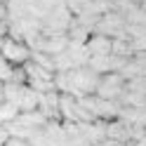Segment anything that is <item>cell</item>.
<instances>
[{
  "mask_svg": "<svg viewBox=\"0 0 146 146\" xmlns=\"http://www.w3.org/2000/svg\"><path fill=\"white\" fill-rule=\"evenodd\" d=\"M102 73H97L92 66H78L71 71H54V87L61 94H73V97H85V94H94Z\"/></svg>",
  "mask_w": 146,
  "mask_h": 146,
  "instance_id": "obj_1",
  "label": "cell"
},
{
  "mask_svg": "<svg viewBox=\"0 0 146 146\" xmlns=\"http://www.w3.org/2000/svg\"><path fill=\"white\" fill-rule=\"evenodd\" d=\"M45 123H47V118L42 115L40 108H35V111H19V115H17L14 120H10L5 127H7V132H10V137L29 141Z\"/></svg>",
  "mask_w": 146,
  "mask_h": 146,
  "instance_id": "obj_2",
  "label": "cell"
},
{
  "mask_svg": "<svg viewBox=\"0 0 146 146\" xmlns=\"http://www.w3.org/2000/svg\"><path fill=\"white\" fill-rule=\"evenodd\" d=\"M90 61V52L83 42H68V47L54 57V71H71L78 66H85Z\"/></svg>",
  "mask_w": 146,
  "mask_h": 146,
  "instance_id": "obj_3",
  "label": "cell"
},
{
  "mask_svg": "<svg viewBox=\"0 0 146 146\" xmlns=\"http://www.w3.org/2000/svg\"><path fill=\"white\" fill-rule=\"evenodd\" d=\"M26 68V85H31L35 92H50V90H57L54 87V71L52 68H45L35 61H26L24 64Z\"/></svg>",
  "mask_w": 146,
  "mask_h": 146,
  "instance_id": "obj_4",
  "label": "cell"
},
{
  "mask_svg": "<svg viewBox=\"0 0 146 146\" xmlns=\"http://www.w3.org/2000/svg\"><path fill=\"white\" fill-rule=\"evenodd\" d=\"M125 14L120 10H115V7H111V10H106L102 17H99V21L94 26L92 33H102V35H108V38H118V35H125Z\"/></svg>",
  "mask_w": 146,
  "mask_h": 146,
  "instance_id": "obj_5",
  "label": "cell"
},
{
  "mask_svg": "<svg viewBox=\"0 0 146 146\" xmlns=\"http://www.w3.org/2000/svg\"><path fill=\"white\" fill-rule=\"evenodd\" d=\"M125 85H127V80L123 78V73L108 71V73H102V78H99V85H97V92H94V94L104 97V99H113V102H118V99H120V94L125 92Z\"/></svg>",
  "mask_w": 146,
  "mask_h": 146,
  "instance_id": "obj_6",
  "label": "cell"
},
{
  "mask_svg": "<svg viewBox=\"0 0 146 146\" xmlns=\"http://www.w3.org/2000/svg\"><path fill=\"white\" fill-rule=\"evenodd\" d=\"M0 54L10 61L12 66H24V64L31 59V47H29L26 40H17V38L5 35V38H3V47H0Z\"/></svg>",
  "mask_w": 146,
  "mask_h": 146,
  "instance_id": "obj_7",
  "label": "cell"
},
{
  "mask_svg": "<svg viewBox=\"0 0 146 146\" xmlns=\"http://www.w3.org/2000/svg\"><path fill=\"white\" fill-rule=\"evenodd\" d=\"M59 97H61V92H59V90L40 92L38 108L42 111V115L47 118V120H61V113H59Z\"/></svg>",
  "mask_w": 146,
  "mask_h": 146,
  "instance_id": "obj_8",
  "label": "cell"
},
{
  "mask_svg": "<svg viewBox=\"0 0 146 146\" xmlns=\"http://www.w3.org/2000/svg\"><path fill=\"white\" fill-rule=\"evenodd\" d=\"M90 57H102V54H111V38L102 33H92L85 42Z\"/></svg>",
  "mask_w": 146,
  "mask_h": 146,
  "instance_id": "obj_9",
  "label": "cell"
},
{
  "mask_svg": "<svg viewBox=\"0 0 146 146\" xmlns=\"http://www.w3.org/2000/svg\"><path fill=\"white\" fill-rule=\"evenodd\" d=\"M106 137H111V139H118V141L127 144V141H130V123L123 120V118L106 120Z\"/></svg>",
  "mask_w": 146,
  "mask_h": 146,
  "instance_id": "obj_10",
  "label": "cell"
},
{
  "mask_svg": "<svg viewBox=\"0 0 146 146\" xmlns=\"http://www.w3.org/2000/svg\"><path fill=\"white\" fill-rule=\"evenodd\" d=\"M38 102H40V92H35L31 85H24L17 106H19V111H35V108H38Z\"/></svg>",
  "mask_w": 146,
  "mask_h": 146,
  "instance_id": "obj_11",
  "label": "cell"
},
{
  "mask_svg": "<svg viewBox=\"0 0 146 146\" xmlns=\"http://www.w3.org/2000/svg\"><path fill=\"white\" fill-rule=\"evenodd\" d=\"M66 33H68V40H71V42H83V45L87 42L90 35H92V31H90L87 26H83L78 19H73V21H71V26H68V31H66Z\"/></svg>",
  "mask_w": 146,
  "mask_h": 146,
  "instance_id": "obj_12",
  "label": "cell"
},
{
  "mask_svg": "<svg viewBox=\"0 0 146 146\" xmlns=\"http://www.w3.org/2000/svg\"><path fill=\"white\" fill-rule=\"evenodd\" d=\"M21 90H24L21 83H12V80H7V83H3V99L17 106V104H19V97H21ZM17 108H19V106H17Z\"/></svg>",
  "mask_w": 146,
  "mask_h": 146,
  "instance_id": "obj_13",
  "label": "cell"
},
{
  "mask_svg": "<svg viewBox=\"0 0 146 146\" xmlns=\"http://www.w3.org/2000/svg\"><path fill=\"white\" fill-rule=\"evenodd\" d=\"M17 115H19V108H17L14 104H10V102L0 104V125H7L10 120H14Z\"/></svg>",
  "mask_w": 146,
  "mask_h": 146,
  "instance_id": "obj_14",
  "label": "cell"
},
{
  "mask_svg": "<svg viewBox=\"0 0 146 146\" xmlns=\"http://www.w3.org/2000/svg\"><path fill=\"white\" fill-rule=\"evenodd\" d=\"M12 71H14V66L3 57V54H0V80H3V83H7V80L12 78Z\"/></svg>",
  "mask_w": 146,
  "mask_h": 146,
  "instance_id": "obj_15",
  "label": "cell"
},
{
  "mask_svg": "<svg viewBox=\"0 0 146 146\" xmlns=\"http://www.w3.org/2000/svg\"><path fill=\"white\" fill-rule=\"evenodd\" d=\"M64 3H66V7H68V10L73 12V14H78L80 10H83V7L90 3V0H64Z\"/></svg>",
  "mask_w": 146,
  "mask_h": 146,
  "instance_id": "obj_16",
  "label": "cell"
},
{
  "mask_svg": "<svg viewBox=\"0 0 146 146\" xmlns=\"http://www.w3.org/2000/svg\"><path fill=\"white\" fill-rule=\"evenodd\" d=\"M5 146H31L26 139H17V137H10V139L5 141Z\"/></svg>",
  "mask_w": 146,
  "mask_h": 146,
  "instance_id": "obj_17",
  "label": "cell"
},
{
  "mask_svg": "<svg viewBox=\"0 0 146 146\" xmlns=\"http://www.w3.org/2000/svg\"><path fill=\"white\" fill-rule=\"evenodd\" d=\"M111 3H113V7H115V10H120V12H123L125 7L132 3V0H111Z\"/></svg>",
  "mask_w": 146,
  "mask_h": 146,
  "instance_id": "obj_18",
  "label": "cell"
},
{
  "mask_svg": "<svg viewBox=\"0 0 146 146\" xmlns=\"http://www.w3.org/2000/svg\"><path fill=\"white\" fill-rule=\"evenodd\" d=\"M99 146H125L123 141H118V139H111V137H106V139L99 144Z\"/></svg>",
  "mask_w": 146,
  "mask_h": 146,
  "instance_id": "obj_19",
  "label": "cell"
},
{
  "mask_svg": "<svg viewBox=\"0 0 146 146\" xmlns=\"http://www.w3.org/2000/svg\"><path fill=\"white\" fill-rule=\"evenodd\" d=\"M0 19H7V3H0Z\"/></svg>",
  "mask_w": 146,
  "mask_h": 146,
  "instance_id": "obj_20",
  "label": "cell"
},
{
  "mask_svg": "<svg viewBox=\"0 0 146 146\" xmlns=\"http://www.w3.org/2000/svg\"><path fill=\"white\" fill-rule=\"evenodd\" d=\"M134 146H146V134L141 137V139H139V141H134Z\"/></svg>",
  "mask_w": 146,
  "mask_h": 146,
  "instance_id": "obj_21",
  "label": "cell"
},
{
  "mask_svg": "<svg viewBox=\"0 0 146 146\" xmlns=\"http://www.w3.org/2000/svg\"><path fill=\"white\" fill-rule=\"evenodd\" d=\"M3 102H5V99H3V92H0V104H3Z\"/></svg>",
  "mask_w": 146,
  "mask_h": 146,
  "instance_id": "obj_22",
  "label": "cell"
},
{
  "mask_svg": "<svg viewBox=\"0 0 146 146\" xmlns=\"http://www.w3.org/2000/svg\"><path fill=\"white\" fill-rule=\"evenodd\" d=\"M0 92H3V80H0Z\"/></svg>",
  "mask_w": 146,
  "mask_h": 146,
  "instance_id": "obj_23",
  "label": "cell"
},
{
  "mask_svg": "<svg viewBox=\"0 0 146 146\" xmlns=\"http://www.w3.org/2000/svg\"><path fill=\"white\" fill-rule=\"evenodd\" d=\"M0 3H10V0H0Z\"/></svg>",
  "mask_w": 146,
  "mask_h": 146,
  "instance_id": "obj_24",
  "label": "cell"
}]
</instances>
